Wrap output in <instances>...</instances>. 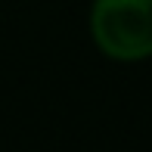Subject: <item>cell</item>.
Instances as JSON below:
<instances>
[{
  "label": "cell",
  "mask_w": 152,
  "mask_h": 152,
  "mask_svg": "<svg viewBox=\"0 0 152 152\" xmlns=\"http://www.w3.org/2000/svg\"><path fill=\"white\" fill-rule=\"evenodd\" d=\"M87 31L109 62H146L152 59V0H90Z\"/></svg>",
  "instance_id": "1"
}]
</instances>
